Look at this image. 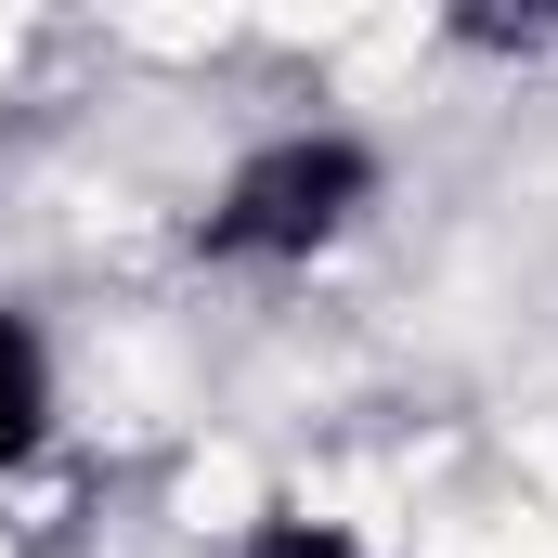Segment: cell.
<instances>
[{
    "label": "cell",
    "mask_w": 558,
    "mask_h": 558,
    "mask_svg": "<svg viewBox=\"0 0 558 558\" xmlns=\"http://www.w3.org/2000/svg\"><path fill=\"white\" fill-rule=\"evenodd\" d=\"M364 208H377V143L364 131H274L260 156H234V182L195 208L182 247L208 274H286V260H325Z\"/></svg>",
    "instance_id": "cell-1"
},
{
    "label": "cell",
    "mask_w": 558,
    "mask_h": 558,
    "mask_svg": "<svg viewBox=\"0 0 558 558\" xmlns=\"http://www.w3.org/2000/svg\"><path fill=\"white\" fill-rule=\"evenodd\" d=\"M39 441H52V351H39V325L0 299V481H13Z\"/></svg>",
    "instance_id": "cell-2"
},
{
    "label": "cell",
    "mask_w": 558,
    "mask_h": 558,
    "mask_svg": "<svg viewBox=\"0 0 558 558\" xmlns=\"http://www.w3.org/2000/svg\"><path fill=\"white\" fill-rule=\"evenodd\" d=\"M234 558H364V546H351V520H312V507H260V520L234 533Z\"/></svg>",
    "instance_id": "cell-3"
}]
</instances>
